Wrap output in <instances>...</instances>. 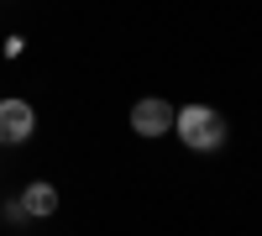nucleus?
I'll list each match as a JSON object with an SVG mask.
<instances>
[{"label": "nucleus", "mask_w": 262, "mask_h": 236, "mask_svg": "<svg viewBox=\"0 0 262 236\" xmlns=\"http://www.w3.org/2000/svg\"><path fill=\"white\" fill-rule=\"evenodd\" d=\"M173 126H179L189 153H215V147H226V116L210 111V105H184V111H173Z\"/></svg>", "instance_id": "f257e3e1"}, {"label": "nucleus", "mask_w": 262, "mask_h": 236, "mask_svg": "<svg viewBox=\"0 0 262 236\" xmlns=\"http://www.w3.org/2000/svg\"><path fill=\"white\" fill-rule=\"evenodd\" d=\"M131 126H137L142 137H163L173 126V105L168 100H137L131 105Z\"/></svg>", "instance_id": "7ed1b4c3"}, {"label": "nucleus", "mask_w": 262, "mask_h": 236, "mask_svg": "<svg viewBox=\"0 0 262 236\" xmlns=\"http://www.w3.org/2000/svg\"><path fill=\"white\" fill-rule=\"evenodd\" d=\"M21 210H32V216H53V210H58V189L53 184H32L27 195H21Z\"/></svg>", "instance_id": "20e7f679"}, {"label": "nucleus", "mask_w": 262, "mask_h": 236, "mask_svg": "<svg viewBox=\"0 0 262 236\" xmlns=\"http://www.w3.org/2000/svg\"><path fill=\"white\" fill-rule=\"evenodd\" d=\"M32 132H37L32 105H27V100H0V142L16 147V142H27Z\"/></svg>", "instance_id": "f03ea898"}]
</instances>
